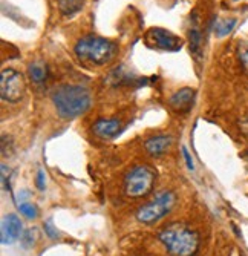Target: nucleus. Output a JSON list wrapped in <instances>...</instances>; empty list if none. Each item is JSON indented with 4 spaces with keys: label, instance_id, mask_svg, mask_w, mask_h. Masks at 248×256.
Wrapping results in <instances>:
<instances>
[{
    "label": "nucleus",
    "instance_id": "nucleus-1",
    "mask_svg": "<svg viewBox=\"0 0 248 256\" xmlns=\"http://www.w3.org/2000/svg\"><path fill=\"white\" fill-rule=\"evenodd\" d=\"M57 114L61 118L71 120L83 115L91 108V92L80 84H61L57 86L51 94Z\"/></svg>",
    "mask_w": 248,
    "mask_h": 256
},
{
    "label": "nucleus",
    "instance_id": "nucleus-2",
    "mask_svg": "<svg viewBox=\"0 0 248 256\" xmlns=\"http://www.w3.org/2000/svg\"><path fill=\"white\" fill-rule=\"evenodd\" d=\"M170 256H195L199 248V235L189 226L173 222L158 235Z\"/></svg>",
    "mask_w": 248,
    "mask_h": 256
},
{
    "label": "nucleus",
    "instance_id": "nucleus-3",
    "mask_svg": "<svg viewBox=\"0 0 248 256\" xmlns=\"http://www.w3.org/2000/svg\"><path fill=\"white\" fill-rule=\"evenodd\" d=\"M78 58L94 64H106L114 58L117 52V44L101 37H84L80 38L74 48Z\"/></svg>",
    "mask_w": 248,
    "mask_h": 256
},
{
    "label": "nucleus",
    "instance_id": "nucleus-4",
    "mask_svg": "<svg viewBox=\"0 0 248 256\" xmlns=\"http://www.w3.org/2000/svg\"><path fill=\"white\" fill-rule=\"evenodd\" d=\"M155 181L156 172L150 166H135L124 176V194L130 198H143L152 192Z\"/></svg>",
    "mask_w": 248,
    "mask_h": 256
},
{
    "label": "nucleus",
    "instance_id": "nucleus-5",
    "mask_svg": "<svg viewBox=\"0 0 248 256\" xmlns=\"http://www.w3.org/2000/svg\"><path fill=\"white\" fill-rule=\"evenodd\" d=\"M175 204H176V195L167 190L163 192L161 195H158L155 200L149 201L147 204L141 206L137 210V214H135V216H137L140 222L150 226L163 220L172 210Z\"/></svg>",
    "mask_w": 248,
    "mask_h": 256
},
{
    "label": "nucleus",
    "instance_id": "nucleus-6",
    "mask_svg": "<svg viewBox=\"0 0 248 256\" xmlns=\"http://www.w3.org/2000/svg\"><path fill=\"white\" fill-rule=\"evenodd\" d=\"M25 92L26 82L23 74L12 68L2 69V74H0V96H2V100L18 103L25 97Z\"/></svg>",
    "mask_w": 248,
    "mask_h": 256
},
{
    "label": "nucleus",
    "instance_id": "nucleus-7",
    "mask_svg": "<svg viewBox=\"0 0 248 256\" xmlns=\"http://www.w3.org/2000/svg\"><path fill=\"white\" fill-rule=\"evenodd\" d=\"M147 40L153 43L156 48L166 50V51H178V50H181V46H183L181 38L163 28H152L147 32Z\"/></svg>",
    "mask_w": 248,
    "mask_h": 256
},
{
    "label": "nucleus",
    "instance_id": "nucleus-8",
    "mask_svg": "<svg viewBox=\"0 0 248 256\" xmlns=\"http://www.w3.org/2000/svg\"><path fill=\"white\" fill-rule=\"evenodd\" d=\"M195 97H196V90L192 88H183L176 90L175 94L170 97L169 103L170 108L178 112V114H183V112H189L195 103Z\"/></svg>",
    "mask_w": 248,
    "mask_h": 256
},
{
    "label": "nucleus",
    "instance_id": "nucleus-9",
    "mask_svg": "<svg viewBox=\"0 0 248 256\" xmlns=\"http://www.w3.org/2000/svg\"><path fill=\"white\" fill-rule=\"evenodd\" d=\"M21 234V221L17 215H6L2 221V228H0V238L2 244H12L18 240Z\"/></svg>",
    "mask_w": 248,
    "mask_h": 256
},
{
    "label": "nucleus",
    "instance_id": "nucleus-10",
    "mask_svg": "<svg viewBox=\"0 0 248 256\" xmlns=\"http://www.w3.org/2000/svg\"><path fill=\"white\" fill-rule=\"evenodd\" d=\"M172 144H173L172 136L156 135V136H152V138L147 140V142L144 143V149L152 156H161V155H164L170 149Z\"/></svg>",
    "mask_w": 248,
    "mask_h": 256
},
{
    "label": "nucleus",
    "instance_id": "nucleus-11",
    "mask_svg": "<svg viewBox=\"0 0 248 256\" xmlns=\"http://www.w3.org/2000/svg\"><path fill=\"white\" fill-rule=\"evenodd\" d=\"M121 124L118 120H112V118H100L94 123L92 126V130L94 134L98 136V138H103V140H107V138H112L115 136L120 130Z\"/></svg>",
    "mask_w": 248,
    "mask_h": 256
},
{
    "label": "nucleus",
    "instance_id": "nucleus-12",
    "mask_svg": "<svg viewBox=\"0 0 248 256\" xmlns=\"http://www.w3.org/2000/svg\"><path fill=\"white\" fill-rule=\"evenodd\" d=\"M28 72H29V78L35 83V84H41L46 82L48 78V68L44 63L41 62H34L29 64L28 68Z\"/></svg>",
    "mask_w": 248,
    "mask_h": 256
},
{
    "label": "nucleus",
    "instance_id": "nucleus-13",
    "mask_svg": "<svg viewBox=\"0 0 248 256\" xmlns=\"http://www.w3.org/2000/svg\"><path fill=\"white\" fill-rule=\"evenodd\" d=\"M189 42H190V51L195 57H201V48H202V36L199 28L196 26V20L195 25L189 30Z\"/></svg>",
    "mask_w": 248,
    "mask_h": 256
},
{
    "label": "nucleus",
    "instance_id": "nucleus-14",
    "mask_svg": "<svg viewBox=\"0 0 248 256\" xmlns=\"http://www.w3.org/2000/svg\"><path fill=\"white\" fill-rule=\"evenodd\" d=\"M84 0H58L57 5L63 16H74L83 8Z\"/></svg>",
    "mask_w": 248,
    "mask_h": 256
},
{
    "label": "nucleus",
    "instance_id": "nucleus-15",
    "mask_svg": "<svg viewBox=\"0 0 248 256\" xmlns=\"http://www.w3.org/2000/svg\"><path fill=\"white\" fill-rule=\"evenodd\" d=\"M235 26H236V18L218 20L216 26H215V34H216V37H225L233 31Z\"/></svg>",
    "mask_w": 248,
    "mask_h": 256
},
{
    "label": "nucleus",
    "instance_id": "nucleus-16",
    "mask_svg": "<svg viewBox=\"0 0 248 256\" xmlns=\"http://www.w3.org/2000/svg\"><path fill=\"white\" fill-rule=\"evenodd\" d=\"M17 207H18V212L21 215H25L26 218H29V220H34L37 216V207L34 204H31V202H21Z\"/></svg>",
    "mask_w": 248,
    "mask_h": 256
},
{
    "label": "nucleus",
    "instance_id": "nucleus-17",
    "mask_svg": "<svg viewBox=\"0 0 248 256\" xmlns=\"http://www.w3.org/2000/svg\"><path fill=\"white\" fill-rule=\"evenodd\" d=\"M239 58H241V63H242V66L247 69L248 71V44H245L244 48L241 50V52H239Z\"/></svg>",
    "mask_w": 248,
    "mask_h": 256
},
{
    "label": "nucleus",
    "instance_id": "nucleus-18",
    "mask_svg": "<svg viewBox=\"0 0 248 256\" xmlns=\"http://www.w3.org/2000/svg\"><path fill=\"white\" fill-rule=\"evenodd\" d=\"M44 232H46L49 238H57V236H58L57 230L54 228V226H52V222H51V221L44 222Z\"/></svg>",
    "mask_w": 248,
    "mask_h": 256
},
{
    "label": "nucleus",
    "instance_id": "nucleus-19",
    "mask_svg": "<svg viewBox=\"0 0 248 256\" xmlns=\"http://www.w3.org/2000/svg\"><path fill=\"white\" fill-rule=\"evenodd\" d=\"M183 154H184V158H186V162H187V168H189L190 170H193V169H195V166H193V160H192V156H190L187 148H183Z\"/></svg>",
    "mask_w": 248,
    "mask_h": 256
},
{
    "label": "nucleus",
    "instance_id": "nucleus-20",
    "mask_svg": "<svg viewBox=\"0 0 248 256\" xmlns=\"http://www.w3.org/2000/svg\"><path fill=\"white\" fill-rule=\"evenodd\" d=\"M37 188L40 190H44V172L43 170H38L37 174Z\"/></svg>",
    "mask_w": 248,
    "mask_h": 256
},
{
    "label": "nucleus",
    "instance_id": "nucleus-21",
    "mask_svg": "<svg viewBox=\"0 0 248 256\" xmlns=\"http://www.w3.org/2000/svg\"><path fill=\"white\" fill-rule=\"evenodd\" d=\"M31 234H32V230H29V232H26V234H25V236H23V244H25V246H31V244H32Z\"/></svg>",
    "mask_w": 248,
    "mask_h": 256
},
{
    "label": "nucleus",
    "instance_id": "nucleus-22",
    "mask_svg": "<svg viewBox=\"0 0 248 256\" xmlns=\"http://www.w3.org/2000/svg\"><path fill=\"white\" fill-rule=\"evenodd\" d=\"M244 156H245V158L248 160V152H245V154H244Z\"/></svg>",
    "mask_w": 248,
    "mask_h": 256
}]
</instances>
